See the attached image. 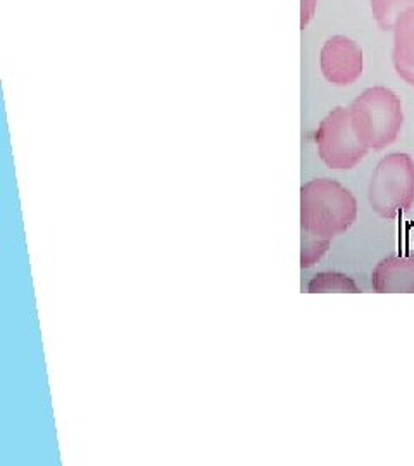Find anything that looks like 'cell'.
Returning <instances> with one entry per match:
<instances>
[{
  "label": "cell",
  "mask_w": 414,
  "mask_h": 466,
  "mask_svg": "<svg viewBox=\"0 0 414 466\" xmlns=\"http://www.w3.org/2000/svg\"><path fill=\"white\" fill-rule=\"evenodd\" d=\"M358 219V200L344 185L316 178L300 188V230L321 240L348 232Z\"/></svg>",
  "instance_id": "obj_1"
},
{
  "label": "cell",
  "mask_w": 414,
  "mask_h": 466,
  "mask_svg": "<svg viewBox=\"0 0 414 466\" xmlns=\"http://www.w3.org/2000/svg\"><path fill=\"white\" fill-rule=\"evenodd\" d=\"M348 111L352 128L368 149H387L398 140L404 115L400 100L390 88H366Z\"/></svg>",
  "instance_id": "obj_2"
},
{
  "label": "cell",
  "mask_w": 414,
  "mask_h": 466,
  "mask_svg": "<svg viewBox=\"0 0 414 466\" xmlns=\"http://www.w3.org/2000/svg\"><path fill=\"white\" fill-rule=\"evenodd\" d=\"M368 200L383 219H396L414 204V161L406 152L387 154L375 167Z\"/></svg>",
  "instance_id": "obj_3"
},
{
  "label": "cell",
  "mask_w": 414,
  "mask_h": 466,
  "mask_svg": "<svg viewBox=\"0 0 414 466\" xmlns=\"http://www.w3.org/2000/svg\"><path fill=\"white\" fill-rule=\"evenodd\" d=\"M318 154L330 169H352L368 154V147L352 128L348 107H335L319 123L315 134Z\"/></svg>",
  "instance_id": "obj_4"
},
{
  "label": "cell",
  "mask_w": 414,
  "mask_h": 466,
  "mask_svg": "<svg viewBox=\"0 0 414 466\" xmlns=\"http://www.w3.org/2000/svg\"><path fill=\"white\" fill-rule=\"evenodd\" d=\"M363 49L348 36L328 38L319 54L321 75L335 86L352 85L363 75Z\"/></svg>",
  "instance_id": "obj_5"
},
{
  "label": "cell",
  "mask_w": 414,
  "mask_h": 466,
  "mask_svg": "<svg viewBox=\"0 0 414 466\" xmlns=\"http://www.w3.org/2000/svg\"><path fill=\"white\" fill-rule=\"evenodd\" d=\"M377 294H414L413 256H389L371 273Z\"/></svg>",
  "instance_id": "obj_6"
},
{
  "label": "cell",
  "mask_w": 414,
  "mask_h": 466,
  "mask_svg": "<svg viewBox=\"0 0 414 466\" xmlns=\"http://www.w3.org/2000/svg\"><path fill=\"white\" fill-rule=\"evenodd\" d=\"M394 65L414 67V7L398 17L394 25Z\"/></svg>",
  "instance_id": "obj_7"
},
{
  "label": "cell",
  "mask_w": 414,
  "mask_h": 466,
  "mask_svg": "<svg viewBox=\"0 0 414 466\" xmlns=\"http://www.w3.org/2000/svg\"><path fill=\"white\" fill-rule=\"evenodd\" d=\"M309 294H359V287L344 273L321 271L308 285Z\"/></svg>",
  "instance_id": "obj_8"
},
{
  "label": "cell",
  "mask_w": 414,
  "mask_h": 466,
  "mask_svg": "<svg viewBox=\"0 0 414 466\" xmlns=\"http://www.w3.org/2000/svg\"><path fill=\"white\" fill-rule=\"evenodd\" d=\"M369 2H371L375 21L385 32L394 30L398 17L408 9L414 7V0H369Z\"/></svg>",
  "instance_id": "obj_9"
},
{
  "label": "cell",
  "mask_w": 414,
  "mask_h": 466,
  "mask_svg": "<svg viewBox=\"0 0 414 466\" xmlns=\"http://www.w3.org/2000/svg\"><path fill=\"white\" fill-rule=\"evenodd\" d=\"M330 240H321L311 235H302L300 240V267L311 268L328 252Z\"/></svg>",
  "instance_id": "obj_10"
},
{
  "label": "cell",
  "mask_w": 414,
  "mask_h": 466,
  "mask_svg": "<svg viewBox=\"0 0 414 466\" xmlns=\"http://www.w3.org/2000/svg\"><path fill=\"white\" fill-rule=\"evenodd\" d=\"M318 0H300V28L304 30L316 13Z\"/></svg>",
  "instance_id": "obj_11"
},
{
  "label": "cell",
  "mask_w": 414,
  "mask_h": 466,
  "mask_svg": "<svg viewBox=\"0 0 414 466\" xmlns=\"http://www.w3.org/2000/svg\"><path fill=\"white\" fill-rule=\"evenodd\" d=\"M399 76L406 82V84L414 86V67L404 66V65H394Z\"/></svg>",
  "instance_id": "obj_12"
}]
</instances>
